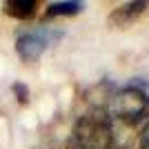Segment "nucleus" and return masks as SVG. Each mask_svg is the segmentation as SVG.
I'll use <instances>...</instances> for the list:
<instances>
[{
	"instance_id": "6",
	"label": "nucleus",
	"mask_w": 149,
	"mask_h": 149,
	"mask_svg": "<svg viewBox=\"0 0 149 149\" xmlns=\"http://www.w3.org/2000/svg\"><path fill=\"white\" fill-rule=\"evenodd\" d=\"M82 11V2H51L47 16H76Z\"/></svg>"
},
{
	"instance_id": "1",
	"label": "nucleus",
	"mask_w": 149,
	"mask_h": 149,
	"mask_svg": "<svg viewBox=\"0 0 149 149\" xmlns=\"http://www.w3.org/2000/svg\"><path fill=\"white\" fill-rule=\"evenodd\" d=\"M76 149H129L116 129V120L105 109H93L76 123L74 134Z\"/></svg>"
},
{
	"instance_id": "4",
	"label": "nucleus",
	"mask_w": 149,
	"mask_h": 149,
	"mask_svg": "<svg viewBox=\"0 0 149 149\" xmlns=\"http://www.w3.org/2000/svg\"><path fill=\"white\" fill-rule=\"evenodd\" d=\"M145 9H147V2H127V5H120L116 11L109 16V25L125 29L129 27L131 22H136L138 16H143Z\"/></svg>"
},
{
	"instance_id": "3",
	"label": "nucleus",
	"mask_w": 149,
	"mask_h": 149,
	"mask_svg": "<svg viewBox=\"0 0 149 149\" xmlns=\"http://www.w3.org/2000/svg\"><path fill=\"white\" fill-rule=\"evenodd\" d=\"M51 42V33L47 31H27L16 40V51L25 62H33L45 54V49Z\"/></svg>"
},
{
	"instance_id": "5",
	"label": "nucleus",
	"mask_w": 149,
	"mask_h": 149,
	"mask_svg": "<svg viewBox=\"0 0 149 149\" xmlns=\"http://www.w3.org/2000/svg\"><path fill=\"white\" fill-rule=\"evenodd\" d=\"M5 9H7L9 16H13V18L27 20V18H31V16L36 13V2H33V0H11V2L5 5Z\"/></svg>"
},
{
	"instance_id": "8",
	"label": "nucleus",
	"mask_w": 149,
	"mask_h": 149,
	"mask_svg": "<svg viewBox=\"0 0 149 149\" xmlns=\"http://www.w3.org/2000/svg\"><path fill=\"white\" fill-rule=\"evenodd\" d=\"M138 149H149V123L145 125V129H143V136H140Z\"/></svg>"
},
{
	"instance_id": "7",
	"label": "nucleus",
	"mask_w": 149,
	"mask_h": 149,
	"mask_svg": "<svg viewBox=\"0 0 149 149\" xmlns=\"http://www.w3.org/2000/svg\"><path fill=\"white\" fill-rule=\"evenodd\" d=\"M13 93L18 96L20 102H27V98H29V89H27L22 82H16V85H13Z\"/></svg>"
},
{
	"instance_id": "2",
	"label": "nucleus",
	"mask_w": 149,
	"mask_h": 149,
	"mask_svg": "<svg viewBox=\"0 0 149 149\" xmlns=\"http://www.w3.org/2000/svg\"><path fill=\"white\" fill-rule=\"evenodd\" d=\"M109 116L125 127H138L149 118V93L140 87H125L113 93Z\"/></svg>"
},
{
	"instance_id": "9",
	"label": "nucleus",
	"mask_w": 149,
	"mask_h": 149,
	"mask_svg": "<svg viewBox=\"0 0 149 149\" xmlns=\"http://www.w3.org/2000/svg\"><path fill=\"white\" fill-rule=\"evenodd\" d=\"M67 149H76V145H74V140H69V143H67Z\"/></svg>"
}]
</instances>
